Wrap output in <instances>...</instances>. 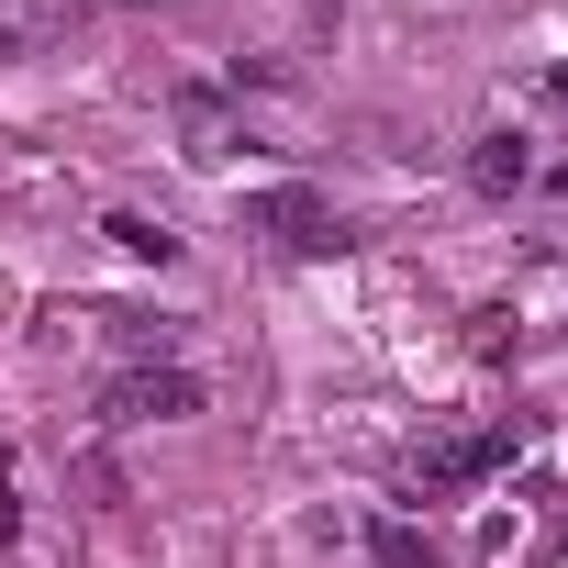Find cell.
<instances>
[{
	"mask_svg": "<svg viewBox=\"0 0 568 568\" xmlns=\"http://www.w3.org/2000/svg\"><path fill=\"white\" fill-rule=\"evenodd\" d=\"M179 413H201L190 368H112L101 379V424H179Z\"/></svg>",
	"mask_w": 568,
	"mask_h": 568,
	"instance_id": "1",
	"label": "cell"
},
{
	"mask_svg": "<svg viewBox=\"0 0 568 568\" xmlns=\"http://www.w3.org/2000/svg\"><path fill=\"white\" fill-rule=\"evenodd\" d=\"M513 424H479V435H446V446H424L413 457V501H435V490H468V479H490V468H513Z\"/></svg>",
	"mask_w": 568,
	"mask_h": 568,
	"instance_id": "2",
	"label": "cell"
},
{
	"mask_svg": "<svg viewBox=\"0 0 568 568\" xmlns=\"http://www.w3.org/2000/svg\"><path fill=\"white\" fill-rule=\"evenodd\" d=\"M256 223H267V234H278V245H302V256H324V245H335V234H346V223H335V201H324V190H267V201H256Z\"/></svg>",
	"mask_w": 568,
	"mask_h": 568,
	"instance_id": "3",
	"label": "cell"
},
{
	"mask_svg": "<svg viewBox=\"0 0 568 568\" xmlns=\"http://www.w3.org/2000/svg\"><path fill=\"white\" fill-rule=\"evenodd\" d=\"M524 179H535V145H524L513 123H490V134L468 145V190H479V201H513Z\"/></svg>",
	"mask_w": 568,
	"mask_h": 568,
	"instance_id": "4",
	"label": "cell"
},
{
	"mask_svg": "<svg viewBox=\"0 0 568 568\" xmlns=\"http://www.w3.org/2000/svg\"><path fill=\"white\" fill-rule=\"evenodd\" d=\"M68 34V0H0V57H34Z\"/></svg>",
	"mask_w": 568,
	"mask_h": 568,
	"instance_id": "5",
	"label": "cell"
},
{
	"mask_svg": "<svg viewBox=\"0 0 568 568\" xmlns=\"http://www.w3.org/2000/svg\"><path fill=\"white\" fill-rule=\"evenodd\" d=\"M368 557H379V568H446V546H435V535H424L413 513H390V524H368Z\"/></svg>",
	"mask_w": 568,
	"mask_h": 568,
	"instance_id": "6",
	"label": "cell"
},
{
	"mask_svg": "<svg viewBox=\"0 0 568 568\" xmlns=\"http://www.w3.org/2000/svg\"><path fill=\"white\" fill-rule=\"evenodd\" d=\"M101 234H112V245H123V256H156V267H168V256H179V234H168V223H145V212H112V223H101Z\"/></svg>",
	"mask_w": 568,
	"mask_h": 568,
	"instance_id": "7",
	"label": "cell"
},
{
	"mask_svg": "<svg viewBox=\"0 0 568 568\" xmlns=\"http://www.w3.org/2000/svg\"><path fill=\"white\" fill-rule=\"evenodd\" d=\"M23 535V501H12V457H0V546Z\"/></svg>",
	"mask_w": 568,
	"mask_h": 568,
	"instance_id": "8",
	"label": "cell"
},
{
	"mask_svg": "<svg viewBox=\"0 0 568 568\" xmlns=\"http://www.w3.org/2000/svg\"><path fill=\"white\" fill-rule=\"evenodd\" d=\"M546 101H568V68H557V79H546Z\"/></svg>",
	"mask_w": 568,
	"mask_h": 568,
	"instance_id": "9",
	"label": "cell"
},
{
	"mask_svg": "<svg viewBox=\"0 0 568 568\" xmlns=\"http://www.w3.org/2000/svg\"><path fill=\"white\" fill-rule=\"evenodd\" d=\"M557 190H568V168H557Z\"/></svg>",
	"mask_w": 568,
	"mask_h": 568,
	"instance_id": "10",
	"label": "cell"
}]
</instances>
